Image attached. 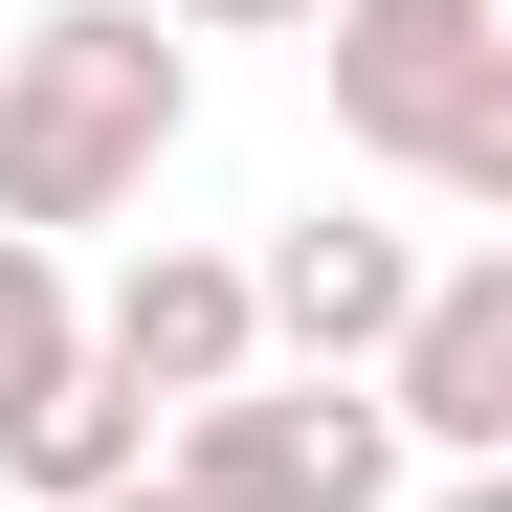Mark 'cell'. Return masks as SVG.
Listing matches in <instances>:
<instances>
[{"mask_svg": "<svg viewBox=\"0 0 512 512\" xmlns=\"http://www.w3.org/2000/svg\"><path fill=\"white\" fill-rule=\"evenodd\" d=\"M67 357H90V268L67 245H0V401H45Z\"/></svg>", "mask_w": 512, "mask_h": 512, "instance_id": "52a82bcc", "label": "cell"}, {"mask_svg": "<svg viewBox=\"0 0 512 512\" xmlns=\"http://www.w3.org/2000/svg\"><path fill=\"white\" fill-rule=\"evenodd\" d=\"M112 512H179V490H156V468H134V490H112Z\"/></svg>", "mask_w": 512, "mask_h": 512, "instance_id": "30bf717a", "label": "cell"}, {"mask_svg": "<svg viewBox=\"0 0 512 512\" xmlns=\"http://www.w3.org/2000/svg\"><path fill=\"white\" fill-rule=\"evenodd\" d=\"M90 379H134L156 423L223 401V379H268V334H245V245H134V268L90 290Z\"/></svg>", "mask_w": 512, "mask_h": 512, "instance_id": "8992f818", "label": "cell"}, {"mask_svg": "<svg viewBox=\"0 0 512 512\" xmlns=\"http://www.w3.org/2000/svg\"><path fill=\"white\" fill-rule=\"evenodd\" d=\"M401 290H423V223H379V201H312V223L245 245V334H268V379H379Z\"/></svg>", "mask_w": 512, "mask_h": 512, "instance_id": "5b68a950", "label": "cell"}, {"mask_svg": "<svg viewBox=\"0 0 512 512\" xmlns=\"http://www.w3.org/2000/svg\"><path fill=\"white\" fill-rule=\"evenodd\" d=\"M179 45H312V0H156Z\"/></svg>", "mask_w": 512, "mask_h": 512, "instance_id": "ba28073f", "label": "cell"}, {"mask_svg": "<svg viewBox=\"0 0 512 512\" xmlns=\"http://www.w3.org/2000/svg\"><path fill=\"white\" fill-rule=\"evenodd\" d=\"M357 401L401 423V468H512V245H423Z\"/></svg>", "mask_w": 512, "mask_h": 512, "instance_id": "277c9868", "label": "cell"}, {"mask_svg": "<svg viewBox=\"0 0 512 512\" xmlns=\"http://www.w3.org/2000/svg\"><path fill=\"white\" fill-rule=\"evenodd\" d=\"M201 134V45L156 23V0H45L23 45H0V245H90L179 179Z\"/></svg>", "mask_w": 512, "mask_h": 512, "instance_id": "6da1fadb", "label": "cell"}, {"mask_svg": "<svg viewBox=\"0 0 512 512\" xmlns=\"http://www.w3.org/2000/svg\"><path fill=\"white\" fill-rule=\"evenodd\" d=\"M156 490L179 512H401V423L357 379H223L156 423Z\"/></svg>", "mask_w": 512, "mask_h": 512, "instance_id": "3957f363", "label": "cell"}, {"mask_svg": "<svg viewBox=\"0 0 512 512\" xmlns=\"http://www.w3.org/2000/svg\"><path fill=\"white\" fill-rule=\"evenodd\" d=\"M423 512H512V468H423Z\"/></svg>", "mask_w": 512, "mask_h": 512, "instance_id": "9c48e42d", "label": "cell"}, {"mask_svg": "<svg viewBox=\"0 0 512 512\" xmlns=\"http://www.w3.org/2000/svg\"><path fill=\"white\" fill-rule=\"evenodd\" d=\"M334 156L423 179L446 223H512V0H312Z\"/></svg>", "mask_w": 512, "mask_h": 512, "instance_id": "7a4b0ae2", "label": "cell"}]
</instances>
